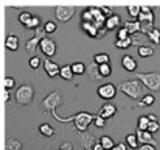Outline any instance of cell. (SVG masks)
<instances>
[{"mask_svg": "<svg viewBox=\"0 0 160 150\" xmlns=\"http://www.w3.org/2000/svg\"><path fill=\"white\" fill-rule=\"evenodd\" d=\"M99 142L105 150H112V148L115 146L113 140L109 136L104 135L101 137V138L99 139Z\"/></svg>", "mask_w": 160, "mask_h": 150, "instance_id": "32", "label": "cell"}, {"mask_svg": "<svg viewBox=\"0 0 160 150\" xmlns=\"http://www.w3.org/2000/svg\"><path fill=\"white\" fill-rule=\"evenodd\" d=\"M41 23H42V20H41L40 17L37 15H34L30 23L25 28H28V29L36 30L39 27H41Z\"/></svg>", "mask_w": 160, "mask_h": 150, "instance_id": "37", "label": "cell"}, {"mask_svg": "<svg viewBox=\"0 0 160 150\" xmlns=\"http://www.w3.org/2000/svg\"><path fill=\"white\" fill-rule=\"evenodd\" d=\"M160 128V125L158 121H150L148 127V131L149 132L152 133H156Z\"/></svg>", "mask_w": 160, "mask_h": 150, "instance_id": "43", "label": "cell"}, {"mask_svg": "<svg viewBox=\"0 0 160 150\" xmlns=\"http://www.w3.org/2000/svg\"><path fill=\"white\" fill-rule=\"evenodd\" d=\"M127 11L128 12V15L131 17L137 20L139 17V14L141 12V6H126Z\"/></svg>", "mask_w": 160, "mask_h": 150, "instance_id": "34", "label": "cell"}, {"mask_svg": "<svg viewBox=\"0 0 160 150\" xmlns=\"http://www.w3.org/2000/svg\"><path fill=\"white\" fill-rule=\"evenodd\" d=\"M138 150H157L156 147L152 145H149V144H145V145H141Z\"/></svg>", "mask_w": 160, "mask_h": 150, "instance_id": "47", "label": "cell"}, {"mask_svg": "<svg viewBox=\"0 0 160 150\" xmlns=\"http://www.w3.org/2000/svg\"><path fill=\"white\" fill-rule=\"evenodd\" d=\"M41 62H42V59L38 56H32V57L30 58L29 61H28V64H29L30 67H31L34 70H37L40 67Z\"/></svg>", "mask_w": 160, "mask_h": 150, "instance_id": "40", "label": "cell"}, {"mask_svg": "<svg viewBox=\"0 0 160 150\" xmlns=\"http://www.w3.org/2000/svg\"><path fill=\"white\" fill-rule=\"evenodd\" d=\"M73 75L74 73H73V70H72L71 65L66 64V65L60 67L59 76L62 79L65 80V81H71L73 78Z\"/></svg>", "mask_w": 160, "mask_h": 150, "instance_id": "21", "label": "cell"}, {"mask_svg": "<svg viewBox=\"0 0 160 150\" xmlns=\"http://www.w3.org/2000/svg\"><path fill=\"white\" fill-rule=\"evenodd\" d=\"M86 70H87L88 74L91 79L95 80V81H99V80L103 79L98 72V65L95 62H90Z\"/></svg>", "mask_w": 160, "mask_h": 150, "instance_id": "19", "label": "cell"}, {"mask_svg": "<svg viewBox=\"0 0 160 150\" xmlns=\"http://www.w3.org/2000/svg\"><path fill=\"white\" fill-rule=\"evenodd\" d=\"M71 68L74 75H82L87 70L85 64L82 62H73L71 64Z\"/></svg>", "mask_w": 160, "mask_h": 150, "instance_id": "31", "label": "cell"}, {"mask_svg": "<svg viewBox=\"0 0 160 150\" xmlns=\"http://www.w3.org/2000/svg\"><path fill=\"white\" fill-rule=\"evenodd\" d=\"M93 150H105V149L102 147V145L100 144V142H98V143L95 144V145L94 146Z\"/></svg>", "mask_w": 160, "mask_h": 150, "instance_id": "51", "label": "cell"}, {"mask_svg": "<svg viewBox=\"0 0 160 150\" xmlns=\"http://www.w3.org/2000/svg\"><path fill=\"white\" fill-rule=\"evenodd\" d=\"M112 150H128V148H127V145L124 143L120 142L117 145H115V146L112 148Z\"/></svg>", "mask_w": 160, "mask_h": 150, "instance_id": "48", "label": "cell"}, {"mask_svg": "<svg viewBox=\"0 0 160 150\" xmlns=\"http://www.w3.org/2000/svg\"><path fill=\"white\" fill-rule=\"evenodd\" d=\"M121 65L128 72H134L138 68V62L129 54L123 55L121 59Z\"/></svg>", "mask_w": 160, "mask_h": 150, "instance_id": "15", "label": "cell"}, {"mask_svg": "<svg viewBox=\"0 0 160 150\" xmlns=\"http://www.w3.org/2000/svg\"><path fill=\"white\" fill-rule=\"evenodd\" d=\"M59 150H73V146L71 142H64L61 144L59 148Z\"/></svg>", "mask_w": 160, "mask_h": 150, "instance_id": "45", "label": "cell"}, {"mask_svg": "<svg viewBox=\"0 0 160 150\" xmlns=\"http://www.w3.org/2000/svg\"><path fill=\"white\" fill-rule=\"evenodd\" d=\"M130 36L131 35H130L128 29H127L124 26L120 27V28L118 29V31H117V34H116V38H117V39H118V40L126 39L128 38H129Z\"/></svg>", "mask_w": 160, "mask_h": 150, "instance_id": "39", "label": "cell"}, {"mask_svg": "<svg viewBox=\"0 0 160 150\" xmlns=\"http://www.w3.org/2000/svg\"><path fill=\"white\" fill-rule=\"evenodd\" d=\"M98 72L102 78H109L112 74V67L110 63H104L98 65Z\"/></svg>", "mask_w": 160, "mask_h": 150, "instance_id": "29", "label": "cell"}, {"mask_svg": "<svg viewBox=\"0 0 160 150\" xmlns=\"http://www.w3.org/2000/svg\"><path fill=\"white\" fill-rule=\"evenodd\" d=\"M96 117V115H93L87 112H80L76 115L73 116L70 120H73L75 127L80 132H84L87 131L89 125L94 121Z\"/></svg>", "mask_w": 160, "mask_h": 150, "instance_id": "5", "label": "cell"}, {"mask_svg": "<svg viewBox=\"0 0 160 150\" xmlns=\"http://www.w3.org/2000/svg\"><path fill=\"white\" fill-rule=\"evenodd\" d=\"M39 132L45 137H52L55 134V129L48 123L41 124L38 128Z\"/></svg>", "mask_w": 160, "mask_h": 150, "instance_id": "26", "label": "cell"}, {"mask_svg": "<svg viewBox=\"0 0 160 150\" xmlns=\"http://www.w3.org/2000/svg\"><path fill=\"white\" fill-rule=\"evenodd\" d=\"M100 9H101L102 12L104 14V16L106 17V18L107 19L108 17H111L112 15H113L112 13V9L110 6H99Z\"/></svg>", "mask_w": 160, "mask_h": 150, "instance_id": "44", "label": "cell"}, {"mask_svg": "<svg viewBox=\"0 0 160 150\" xmlns=\"http://www.w3.org/2000/svg\"><path fill=\"white\" fill-rule=\"evenodd\" d=\"M155 18L156 17L151 6H141V12L138 18L137 19L139 22H148V23H154Z\"/></svg>", "mask_w": 160, "mask_h": 150, "instance_id": "13", "label": "cell"}, {"mask_svg": "<svg viewBox=\"0 0 160 150\" xmlns=\"http://www.w3.org/2000/svg\"><path fill=\"white\" fill-rule=\"evenodd\" d=\"M22 143L15 138H9L6 140L5 150H21Z\"/></svg>", "mask_w": 160, "mask_h": 150, "instance_id": "22", "label": "cell"}, {"mask_svg": "<svg viewBox=\"0 0 160 150\" xmlns=\"http://www.w3.org/2000/svg\"><path fill=\"white\" fill-rule=\"evenodd\" d=\"M117 90V87H116L113 84L106 83L98 86L97 88V94L102 99L111 100L116 97Z\"/></svg>", "mask_w": 160, "mask_h": 150, "instance_id": "9", "label": "cell"}, {"mask_svg": "<svg viewBox=\"0 0 160 150\" xmlns=\"http://www.w3.org/2000/svg\"><path fill=\"white\" fill-rule=\"evenodd\" d=\"M81 28L88 36L92 38H97L98 35V28L94 23L91 22H81Z\"/></svg>", "mask_w": 160, "mask_h": 150, "instance_id": "16", "label": "cell"}, {"mask_svg": "<svg viewBox=\"0 0 160 150\" xmlns=\"http://www.w3.org/2000/svg\"><path fill=\"white\" fill-rule=\"evenodd\" d=\"M43 28L46 34H51L56 32L58 28V25L52 20H48L45 23Z\"/></svg>", "mask_w": 160, "mask_h": 150, "instance_id": "36", "label": "cell"}, {"mask_svg": "<svg viewBox=\"0 0 160 150\" xmlns=\"http://www.w3.org/2000/svg\"><path fill=\"white\" fill-rule=\"evenodd\" d=\"M114 45L117 47V48H120V49H127V48H129L130 46L133 45L132 42V38L130 36L129 38L126 39H123V40H118V39H116L115 42H114Z\"/></svg>", "mask_w": 160, "mask_h": 150, "instance_id": "28", "label": "cell"}, {"mask_svg": "<svg viewBox=\"0 0 160 150\" xmlns=\"http://www.w3.org/2000/svg\"><path fill=\"white\" fill-rule=\"evenodd\" d=\"M155 101H156V98L152 94H146V95H143L140 101L138 102V106L140 107H148V106H151L154 104Z\"/></svg>", "mask_w": 160, "mask_h": 150, "instance_id": "24", "label": "cell"}, {"mask_svg": "<svg viewBox=\"0 0 160 150\" xmlns=\"http://www.w3.org/2000/svg\"><path fill=\"white\" fill-rule=\"evenodd\" d=\"M145 87L138 79H131L121 81L117 84V89L132 99L142 98Z\"/></svg>", "mask_w": 160, "mask_h": 150, "instance_id": "1", "label": "cell"}, {"mask_svg": "<svg viewBox=\"0 0 160 150\" xmlns=\"http://www.w3.org/2000/svg\"><path fill=\"white\" fill-rule=\"evenodd\" d=\"M126 142L130 148H133V149H136V148H138L139 142L138 140V138L136 134H128V135H127Z\"/></svg>", "mask_w": 160, "mask_h": 150, "instance_id": "33", "label": "cell"}, {"mask_svg": "<svg viewBox=\"0 0 160 150\" xmlns=\"http://www.w3.org/2000/svg\"><path fill=\"white\" fill-rule=\"evenodd\" d=\"M10 93H9V90L4 88V102H8L10 100Z\"/></svg>", "mask_w": 160, "mask_h": 150, "instance_id": "49", "label": "cell"}, {"mask_svg": "<svg viewBox=\"0 0 160 150\" xmlns=\"http://www.w3.org/2000/svg\"><path fill=\"white\" fill-rule=\"evenodd\" d=\"M34 97V88L29 84H21L16 90L14 99L17 104L26 106L31 104Z\"/></svg>", "mask_w": 160, "mask_h": 150, "instance_id": "3", "label": "cell"}, {"mask_svg": "<svg viewBox=\"0 0 160 150\" xmlns=\"http://www.w3.org/2000/svg\"><path fill=\"white\" fill-rule=\"evenodd\" d=\"M108 32V30L105 26L102 27V28H98V35H97V38H101L105 37Z\"/></svg>", "mask_w": 160, "mask_h": 150, "instance_id": "46", "label": "cell"}, {"mask_svg": "<svg viewBox=\"0 0 160 150\" xmlns=\"http://www.w3.org/2000/svg\"><path fill=\"white\" fill-rule=\"evenodd\" d=\"M43 68L44 70L46 72L48 78H53L56 76L59 75L60 67L57 62L52 61L49 58L43 57Z\"/></svg>", "mask_w": 160, "mask_h": 150, "instance_id": "10", "label": "cell"}, {"mask_svg": "<svg viewBox=\"0 0 160 150\" xmlns=\"http://www.w3.org/2000/svg\"><path fill=\"white\" fill-rule=\"evenodd\" d=\"M150 123V120L148 119V116H141L138 120V129L142 131H146L148 130V124Z\"/></svg>", "mask_w": 160, "mask_h": 150, "instance_id": "35", "label": "cell"}, {"mask_svg": "<svg viewBox=\"0 0 160 150\" xmlns=\"http://www.w3.org/2000/svg\"><path fill=\"white\" fill-rule=\"evenodd\" d=\"M137 53L141 58H148L154 55V49L148 45H142L138 47Z\"/></svg>", "mask_w": 160, "mask_h": 150, "instance_id": "23", "label": "cell"}, {"mask_svg": "<svg viewBox=\"0 0 160 150\" xmlns=\"http://www.w3.org/2000/svg\"><path fill=\"white\" fill-rule=\"evenodd\" d=\"M117 112V108L112 102H107L104 103L102 106L101 109L98 111V115L104 118L105 120H109L112 118V117L115 116V114Z\"/></svg>", "mask_w": 160, "mask_h": 150, "instance_id": "12", "label": "cell"}, {"mask_svg": "<svg viewBox=\"0 0 160 150\" xmlns=\"http://www.w3.org/2000/svg\"><path fill=\"white\" fill-rule=\"evenodd\" d=\"M123 26L128 29L130 35H134L137 33H140L141 23L138 20H128L124 23Z\"/></svg>", "mask_w": 160, "mask_h": 150, "instance_id": "20", "label": "cell"}, {"mask_svg": "<svg viewBox=\"0 0 160 150\" xmlns=\"http://www.w3.org/2000/svg\"><path fill=\"white\" fill-rule=\"evenodd\" d=\"M81 22H91V23H94L93 16H92L89 8H87V9L83 10V12L81 14Z\"/></svg>", "mask_w": 160, "mask_h": 150, "instance_id": "38", "label": "cell"}, {"mask_svg": "<svg viewBox=\"0 0 160 150\" xmlns=\"http://www.w3.org/2000/svg\"><path fill=\"white\" fill-rule=\"evenodd\" d=\"M93 61L98 65L110 62V56L106 52H100L93 56Z\"/></svg>", "mask_w": 160, "mask_h": 150, "instance_id": "27", "label": "cell"}, {"mask_svg": "<svg viewBox=\"0 0 160 150\" xmlns=\"http://www.w3.org/2000/svg\"><path fill=\"white\" fill-rule=\"evenodd\" d=\"M12 8L17 9H24V8H27L26 6H12Z\"/></svg>", "mask_w": 160, "mask_h": 150, "instance_id": "52", "label": "cell"}, {"mask_svg": "<svg viewBox=\"0 0 160 150\" xmlns=\"http://www.w3.org/2000/svg\"><path fill=\"white\" fill-rule=\"evenodd\" d=\"M80 143H81V146H82L84 150H93L94 146L95 144L98 143V142L95 136L87 131H84V132H81Z\"/></svg>", "mask_w": 160, "mask_h": 150, "instance_id": "11", "label": "cell"}, {"mask_svg": "<svg viewBox=\"0 0 160 150\" xmlns=\"http://www.w3.org/2000/svg\"><path fill=\"white\" fill-rule=\"evenodd\" d=\"M135 76L148 90L152 92L160 91V72L136 73Z\"/></svg>", "mask_w": 160, "mask_h": 150, "instance_id": "2", "label": "cell"}, {"mask_svg": "<svg viewBox=\"0 0 160 150\" xmlns=\"http://www.w3.org/2000/svg\"><path fill=\"white\" fill-rule=\"evenodd\" d=\"M149 41L156 45H160V29L154 28L151 31L146 34Z\"/></svg>", "mask_w": 160, "mask_h": 150, "instance_id": "25", "label": "cell"}, {"mask_svg": "<svg viewBox=\"0 0 160 150\" xmlns=\"http://www.w3.org/2000/svg\"><path fill=\"white\" fill-rule=\"evenodd\" d=\"M94 123H95V127H97V128H102L106 126V120H105L104 118H102V117H100V116L96 115V117H95V119L94 120Z\"/></svg>", "mask_w": 160, "mask_h": 150, "instance_id": "42", "label": "cell"}, {"mask_svg": "<svg viewBox=\"0 0 160 150\" xmlns=\"http://www.w3.org/2000/svg\"><path fill=\"white\" fill-rule=\"evenodd\" d=\"M62 98L61 94L58 90L48 93L41 102V106L43 108L45 112L54 113L55 109L62 103Z\"/></svg>", "mask_w": 160, "mask_h": 150, "instance_id": "4", "label": "cell"}, {"mask_svg": "<svg viewBox=\"0 0 160 150\" xmlns=\"http://www.w3.org/2000/svg\"><path fill=\"white\" fill-rule=\"evenodd\" d=\"M32 14L30 12L28 11H22L18 16V20L23 27H26L28 23H30V21L31 20L33 17Z\"/></svg>", "mask_w": 160, "mask_h": 150, "instance_id": "30", "label": "cell"}, {"mask_svg": "<svg viewBox=\"0 0 160 150\" xmlns=\"http://www.w3.org/2000/svg\"><path fill=\"white\" fill-rule=\"evenodd\" d=\"M76 11L74 6H57L55 8V17L60 23H67L73 18Z\"/></svg>", "mask_w": 160, "mask_h": 150, "instance_id": "7", "label": "cell"}, {"mask_svg": "<svg viewBox=\"0 0 160 150\" xmlns=\"http://www.w3.org/2000/svg\"><path fill=\"white\" fill-rule=\"evenodd\" d=\"M19 38L13 34H8L5 40V47L10 51L16 52L19 48Z\"/></svg>", "mask_w": 160, "mask_h": 150, "instance_id": "18", "label": "cell"}, {"mask_svg": "<svg viewBox=\"0 0 160 150\" xmlns=\"http://www.w3.org/2000/svg\"><path fill=\"white\" fill-rule=\"evenodd\" d=\"M46 33L44 31L43 27H39L36 30H34V35L33 38L28 39V42L24 45V49L30 55H33L37 51L38 46L39 47L42 38L47 37Z\"/></svg>", "mask_w": 160, "mask_h": 150, "instance_id": "6", "label": "cell"}, {"mask_svg": "<svg viewBox=\"0 0 160 150\" xmlns=\"http://www.w3.org/2000/svg\"><path fill=\"white\" fill-rule=\"evenodd\" d=\"M121 23L122 20L120 16L117 15V14H113L106 19L105 21V27L108 30V31H111L120 27L121 25Z\"/></svg>", "mask_w": 160, "mask_h": 150, "instance_id": "17", "label": "cell"}, {"mask_svg": "<svg viewBox=\"0 0 160 150\" xmlns=\"http://www.w3.org/2000/svg\"><path fill=\"white\" fill-rule=\"evenodd\" d=\"M3 84H4L5 89H7V90L12 89L16 84L15 79L13 78H12V77H5Z\"/></svg>", "mask_w": 160, "mask_h": 150, "instance_id": "41", "label": "cell"}, {"mask_svg": "<svg viewBox=\"0 0 160 150\" xmlns=\"http://www.w3.org/2000/svg\"><path fill=\"white\" fill-rule=\"evenodd\" d=\"M136 135H137L138 140L139 144L145 145V144H149L156 146L157 145L156 141L153 138L152 134L146 130V131H142V130L136 129Z\"/></svg>", "mask_w": 160, "mask_h": 150, "instance_id": "14", "label": "cell"}, {"mask_svg": "<svg viewBox=\"0 0 160 150\" xmlns=\"http://www.w3.org/2000/svg\"><path fill=\"white\" fill-rule=\"evenodd\" d=\"M57 150H59V148H58V149H57Z\"/></svg>", "mask_w": 160, "mask_h": 150, "instance_id": "53", "label": "cell"}, {"mask_svg": "<svg viewBox=\"0 0 160 150\" xmlns=\"http://www.w3.org/2000/svg\"><path fill=\"white\" fill-rule=\"evenodd\" d=\"M39 48L42 54L50 59L56 55L57 46L53 39L48 37H45L41 41L40 44H39Z\"/></svg>", "mask_w": 160, "mask_h": 150, "instance_id": "8", "label": "cell"}, {"mask_svg": "<svg viewBox=\"0 0 160 150\" xmlns=\"http://www.w3.org/2000/svg\"><path fill=\"white\" fill-rule=\"evenodd\" d=\"M147 116H148V119L150 120V121H158V117L156 114H154L152 112V113L148 114Z\"/></svg>", "mask_w": 160, "mask_h": 150, "instance_id": "50", "label": "cell"}]
</instances>
